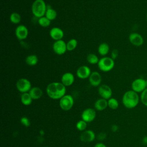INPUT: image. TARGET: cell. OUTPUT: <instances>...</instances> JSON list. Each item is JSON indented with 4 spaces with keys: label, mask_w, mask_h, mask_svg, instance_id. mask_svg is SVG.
<instances>
[{
    "label": "cell",
    "mask_w": 147,
    "mask_h": 147,
    "mask_svg": "<svg viewBox=\"0 0 147 147\" xmlns=\"http://www.w3.org/2000/svg\"><path fill=\"white\" fill-rule=\"evenodd\" d=\"M48 96L52 99H60L66 93V87L61 82H52L46 88Z\"/></svg>",
    "instance_id": "obj_1"
},
{
    "label": "cell",
    "mask_w": 147,
    "mask_h": 147,
    "mask_svg": "<svg viewBox=\"0 0 147 147\" xmlns=\"http://www.w3.org/2000/svg\"><path fill=\"white\" fill-rule=\"evenodd\" d=\"M140 101V96L138 93L132 90L126 91L122 98L123 105L127 109H131L136 107Z\"/></svg>",
    "instance_id": "obj_2"
},
{
    "label": "cell",
    "mask_w": 147,
    "mask_h": 147,
    "mask_svg": "<svg viewBox=\"0 0 147 147\" xmlns=\"http://www.w3.org/2000/svg\"><path fill=\"white\" fill-rule=\"evenodd\" d=\"M47 9V5L44 0H35L32 5V13L36 18L45 16Z\"/></svg>",
    "instance_id": "obj_3"
},
{
    "label": "cell",
    "mask_w": 147,
    "mask_h": 147,
    "mask_svg": "<svg viewBox=\"0 0 147 147\" xmlns=\"http://www.w3.org/2000/svg\"><path fill=\"white\" fill-rule=\"evenodd\" d=\"M115 65L114 60L111 57L104 56L99 59L98 63L99 69L105 72H107L111 71Z\"/></svg>",
    "instance_id": "obj_4"
},
{
    "label": "cell",
    "mask_w": 147,
    "mask_h": 147,
    "mask_svg": "<svg viewBox=\"0 0 147 147\" xmlns=\"http://www.w3.org/2000/svg\"><path fill=\"white\" fill-rule=\"evenodd\" d=\"M74 104L73 97L69 94H65L63 96L59 102L60 108L64 111H68L72 109Z\"/></svg>",
    "instance_id": "obj_5"
},
{
    "label": "cell",
    "mask_w": 147,
    "mask_h": 147,
    "mask_svg": "<svg viewBox=\"0 0 147 147\" xmlns=\"http://www.w3.org/2000/svg\"><path fill=\"white\" fill-rule=\"evenodd\" d=\"M16 88L20 92H29L32 88V84L30 80L26 78H20L16 82Z\"/></svg>",
    "instance_id": "obj_6"
},
{
    "label": "cell",
    "mask_w": 147,
    "mask_h": 147,
    "mask_svg": "<svg viewBox=\"0 0 147 147\" xmlns=\"http://www.w3.org/2000/svg\"><path fill=\"white\" fill-rule=\"evenodd\" d=\"M131 90L137 93H141L146 88V80L138 78L134 79L131 84Z\"/></svg>",
    "instance_id": "obj_7"
},
{
    "label": "cell",
    "mask_w": 147,
    "mask_h": 147,
    "mask_svg": "<svg viewBox=\"0 0 147 147\" xmlns=\"http://www.w3.org/2000/svg\"><path fill=\"white\" fill-rule=\"evenodd\" d=\"M52 49L56 55H64L67 51V43L63 40L55 41L53 44Z\"/></svg>",
    "instance_id": "obj_8"
},
{
    "label": "cell",
    "mask_w": 147,
    "mask_h": 147,
    "mask_svg": "<svg viewBox=\"0 0 147 147\" xmlns=\"http://www.w3.org/2000/svg\"><path fill=\"white\" fill-rule=\"evenodd\" d=\"M29 34L28 28L24 25H19L15 30V34L17 38L20 41H23L26 39Z\"/></svg>",
    "instance_id": "obj_9"
},
{
    "label": "cell",
    "mask_w": 147,
    "mask_h": 147,
    "mask_svg": "<svg viewBox=\"0 0 147 147\" xmlns=\"http://www.w3.org/2000/svg\"><path fill=\"white\" fill-rule=\"evenodd\" d=\"M130 42L134 46L140 47L144 42V40L141 34L137 32H132L129 36Z\"/></svg>",
    "instance_id": "obj_10"
},
{
    "label": "cell",
    "mask_w": 147,
    "mask_h": 147,
    "mask_svg": "<svg viewBox=\"0 0 147 147\" xmlns=\"http://www.w3.org/2000/svg\"><path fill=\"white\" fill-rule=\"evenodd\" d=\"M96 117V111L92 108H87L83 110L82 113V119L86 122H91L93 121Z\"/></svg>",
    "instance_id": "obj_11"
},
{
    "label": "cell",
    "mask_w": 147,
    "mask_h": 147,
    "mask_svg": "<svg viewBox=\"0 0 147 147\" xmlns=\"http://www.w3.org/2000/svg\"><path fill=\"white\" fill-rule=\"evenodd\" d=\"M98 93L102 98L109 99L112 96V90L110 86L107 84H102L99 86Z\"/></svg>",
    "instance_id": "obj_12"
},
{
    "label": "cell",
    "mask_w": 147,
    "mask_h": 147,
    "mask_svg": "<svg viewBox=\"0 0 147 147\" xmlns=\"http://www.w3.org/2000/svg\"><path fill=\"white\" fill-rule=\"evenodd\" d=\"M91 74L90 68L87 65L80 66L76 70V76L80 79H86L88 78Z\"/></svg>",
    "instance_id": "obj_13"
},
{
    "label": "cell",
    "mask_w": 147,
    "mask_h": 147,
    "mask_svg": "<svg viewBox=\"0 0 147 147\" xmlns=\"http://www.w3.org/2000/svg\"><path fill=\"white\" fill-rule=\"evenodd\" d=\"M90 84L93 87H98L100 85L102 82V76L97 71L92 72L88 78Z\"/></svg>",
    "instance_id": "obj_14"
},
{
    "label": "cell",
    "mask_w": 147,
    "mask_h": 147,
    "mask_svg": "<svg viewBox=\"0 0 147 147\" xmlns=\"http://www.w3.org/2000/svg\"><path fill=\"white\" fill-rule=\"evenodd\" d=\"M50 37L55 41L63 40L64 33L63 30L59 27H53L49 31Z\"/></svg>",
    "instance_id": "obj_15"
},
{
    "label": "cell",
    "mask_w": 147,
    "mask_h": 147,
    "mask_svg": "<svg viewBox=\"0 0 147 147\" xmlns=\"http://www.w3.org/2000/svg\"><path fill=\"white\" fill-rule=\"evenodd\" d=\"M95 138V133L91 130H84L80 136V140L83 142H91Z\"/></svg>",
    "instance_id": "obj_16"
},
{
    "label": "cell",
    "mask_w": 147,
    "mask_h": 147,
    "mask_svg": "<svg viewBox=\"0 0 147 147\" xmlns=\"http://www.w3.org/2000/svg\"><path fill=\"white\" fill-rule=\"evenodd\" d=\"M75 81V76L71 72L64 73L61 78V82L65 86H71Z\"/></svg>",
    "instance_id": "obj_17"
},
{
    "label": "cell",
    "mask_w": 147,
    "mask_h": 147,
    "mask_svg": "<svg viewBox=\"0 0 147 147\" xmlns=\"http://www.w3.org/2000/svg\"><path fill=\"white\" fill-rule=\"evenodd\" d=\"M29 94L33 99H38L42 97L43 95L42 90L38 87H32L30 90L29 91Z\"/></svg>",
    "instance_id": "obj_18"
},
{
    "label": "cell",
    "mask_w": 147,
    "mask_h": 147,
    "mask_svg": "<svg viewBox=\"0 0 147 147\" xmlns=\"http://www.w3.org/2000/svg\"><path fill=\"white\" fill-rule=\"evenodd\" d=\"M94 107L98 111H103L108 107L107 100L103 98H100L95 101Z\"/></svg>",
    "instance_id": "obj_19"
},
{
    "label": "cell",
    "mask_w": 147,
    "mask_h": 147,
    "mask_svg": "<svg viewBox=\"0 0 147 147\" xmlns=\"http://www.w3.org/2000/svg\"><path fill=\"white\" fill-rule=\"evenodd\" d=\"M110 51V47L106 42H102L99 44L98 48V52L100 56H105L108 54Z\"/></svg>",
    "instance_id": "obj_20"
},
{
    "label": "cell",
    "mask_w": 147,
    "mask_h": 147,
    "mask_svg": "<svg viewBox=\"0 0 147 147\" xmlns=\"http://www.w3.org/2000/svg\"><path fill=\"white\" fill-rule=\"evenodd\" d=\"M33 99L29 92L22 93L21 95V102L25 106H29L32 103Z\"/></svg>",
    "instance_id": "obj_21"
},
{
    "label": "cell",
    "mask_w": 147,
    "mask_h": 147,
    "mask_svg": "<svg viewBox=\"0 0 147 147\" xmlns=\"http://www.w3.org/2000/svg\"><path fill=\"white\" fill-rule=\"evenodd\" d=\"M57 14L56 11L52 9L51 6H47V9L45 14V16L48 18L50 21H53L54 20H55L57 17Z\"/></svg>",
    "instance_id": "obj_22"
},
{
    "label": "cell",
    "mask_w": 147,
    "mask_h": 147,
    "mask_svg": "<svg viewBox=\"0 0 147 147\" xmlns=\"http://www.w3.org/2000/svg\"><path fill=\"white\" fill-rule=\"evenodd\" d=\"M38 61V59L36 55H30L26 56L25 59V63L29 66L36 65Z\"/></svg>",
    "instance_id": "obj_23"
},
{
    "label": "cell",
    "mask_w": 147,
    "mask_h": 147,
    "mask_svg": "<svg viewBox=\"0 0 147 147\" xmlns=\"http://www.w3.org/2000/svg\"><path fill=\"white\" fill-rule=\"evenodd\" d=\"M9 19L11 23L14 24H18L21 20V17L19 13L17 12H13L10 14Z\"/></svg>",
    "instance_id": "obj_24"
},
{
    "label": "cell",
    "mask_w": 147,
    "mask_h": 147,
    "mask_svg": "<svg viewBox=\"0 0 147 147\" xmlns=\"http://www.w3.org/2000/svg\"><path fill=\"white\" fill-rule=\"evenodd\" d=\"M99 58L98 57L96 56V55L94 54V53H89L87 56V61H88V63H90V64H98V62H99Z\"/></svg>",
    "instance_id": "obj_25"
},
{
    "label": "cell",
    "mask_w": 147,
    "mask_h": 147,
    "mask_svg": "<svg viewBox=\"0 0 147 147\" xmlns=\"http://www.w3.org/2000/svg\"><path fill=\"white\" fill-rule=\"evenodd\" d=\"M51 21H50L48 18H47L45 16H43L38 18V24L41 27L43 28H47L49 26L51 25Z\"/></svg>",
    "instance_id": "obj_26"
},
{
    "label": "cell",
    "mask_w": 147,
    "mask_h": 147,
    "mask_svg": "<svg viewBox=\"0 0 147 147\" xmlns=\"http://www.w3.org/2000/svg\"><path fill=\"white\" fill-rule=\"evenodd\" d=\"M78 41L75 38H71L67 42V49L68 51H74L78 45Z\"/></svg>",
    "instance_id": "obj_27"
},
{
    "label": "cell",
    "mask_w": 147,
    "mask_h": 147,
    "mask_svg": "<svg viewBox=\"0 0 147 147\" xmlns=\"http://www.w3.org/2000/svg\"><path fill=\"white\" fill-rule=\"evenodd\" d=\"M108 107L113 110L117 109L119 106V103L117 99L114 98H111L107 100Z\"/></svg>",
    "instance_id": "obj_28"
},
{
    "label": "cell",
    "mask_w": 147,
    "mask_h": 147,
    "mask_svg": "<svg viewBox=\"0 0 147 147\" xmlns=\"http://www.w3.org/2000/svg\"><path fill=\"white\" fill-rule=\"evenodd\" d=\"M87 122L83 121V119L79 121L76 124V129L79 131H84L86 130L87 127Z\"/></svg>",
    "instance_id": "obj_29"
},
{
    "label": "cell",
    "mask_w": 147,
    "mask_h": 147,
    "mask_svg": "<svg viewBox=\"0 0 147 147\" xmlns=\"http://www.w3.org/2000/svg\"><path fill=\"white\" fill-rule=\"evenodd\" d=\"M140 100L142 103L146 107H147V88L141 93Z\"/></svg>",
    "instance_id": "obj_30"
},
{
    "label": "cell",
    "mask_w": 147,
    "mask_h": 147,
    "mask_svg": "<svg viewBox=\"0 0 147 147\" xmlns=\"http://www.w3.org/2000/svg\"><path fill=\"white\" fill-rule=\"evenodd\" d=\"M20 122L21 123L25 126V127H29L30 125V122L29 119L26 117H22L20 119Z\"/></svg>",
    "instance_id": "obj_31"
},
{
    "label": "cell",
    "mask_w": 147,
    "mask_h": 147,
    "mask_svg": "<svg viewBox=\"0 0 147 147\" xmlns=\"http://www.w3.org/2000/svg\"><path fill=\"white\" fill-rule=\"evenodd\" d=\"M118 56V51L116 49H113L112 51H111V57L115 60L117 58V57Z\"/></svg>",
    "instance_id": "obj_32"
},
{
    "label": "cell",
    "mask_w": 147,
    "mask_h": 147,
    "mask_svg": "<svg viewBox=\"0 0 147 147\" xmlns=\"http://www.w3.org/2000/svg\"><path fill=\"white\" fill-rule=\"evenodd\" d=\"M106 137V134L105 133H100L98 135V139L99 140H103Z\"/></svg>",
    "instance_id": "obj_33"
},
{
    "label": "cell",
    "mask_w": 147,
    "mask_h": 147,
    "mask_svg": "<svg viewBox=\"0 0 147 147\" xmlns=\"http://www.w3.org/2000/svg\"><path fill=\"white\" fill-rule=\"evenodd\" d=\"M118 129H119V127H118V125H117L115 124H114L111 126V130L113 132H116L118 130Z\"/></svg>",
    "instance_id": "obj_34"
},
{
    "label": "cell",
    "mask_w": 147,
    "mask_h": 147,
    "mask_svg": "<svg viewBox=\"0 0 147 147\" xmlns=\"http://www.w3.org/2000/svg\"><path fill=\"white\" fill-rule=\"evenodd\" d=\"M94 147H107L106 146V145H105L103 143H102V142H99V143H97L95 145Z\"/></svg>",
    "instance_id": "obj_35"
},
{
    "label": "cell",
    "mask_w": 147,
    "mask_h": 147,
    "mask_svg": "<svg viewBox=\"0 0 147 147\" xmlns=\"http://www.w3.org/2000/svg\"><path fill=\"white\" fill-rule=\"evenodd\" d=\"M142 143L143 145H147V136H144L142 140Z\"/></svg>",
    "instance_id": "obj_36"
},
{
    "label": "cell",
    "mask_w": 147,
    "mask_h": 147,
    "mask_svg": "<svg viewBox=\"0 0 147 147\" xmlns=\"http://www.w3.org/2000/svg\"><path fill=\"white\" fill-rule=\"evenodd\" d=\"M40 134L41 136H43V135L44 134V130H41L40 131Z\"/></svg>",
    "instance_id": "obj_37"
},
{
    "label": "cell",
    "mask_w": 147,
    "mask_h": 147,
    "mask_svg": "<svg viewBox=\"0 0 147 147\" xmlns=\"http://www.w3.org/2000/svg\"><path fill=\"white\" fill-rule=\"evenodd\" d=\"M146 22H147V13H146Z\"/></svg>",
    "instance_id": "obj_38"
},
{
    "label": "cell",
    "mask_w": 147,
    "mask_h": 147,
    "mask_svg": "<svg viewBox=\"0 0 147 147\" xmlns=\"http://www.w3.org/2000/svg\"><path fill=\"white\" fill-rule=\"evenodd\" d=\"M146 88H147V79L146 80Z\"/></svg>",
    "instance_id": "obj_39"
},
{
    "label": "cell",
    "mask_w": 147,
    "mask_h": 147,
    "mask_svg": "<svg viewBox=\"0 0 147 147\" xmlns=\"http://www.w3.org/2000/svg\"><path fill=\"white\" fill-rule=\"evenodd\" d=\"M45 147H47V146H45Z\"/></svg>",
    "instance_id": "obj_40"
}]
</instances>
